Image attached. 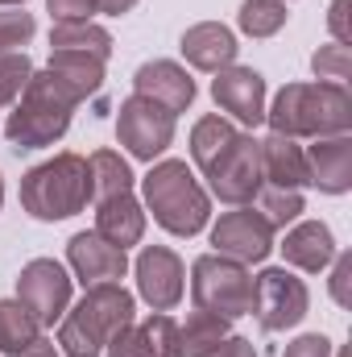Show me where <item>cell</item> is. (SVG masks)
Here are the masks:
<instances>
[{
    "label": "cell",
    "instance_id": "obj_1",
    "mask_svg": "<svg viewBox=\"0 0 352 357\" xmlns=\"http://www.w3.org/2000/svg\"><path fill=\"white\" fill-rule=\"evenodd\" d=\"M269 133L282 137H336L352 129V96L344 84H286L265 108Z\"/></svg>",
    "mask_w": 352,
    "mask_h": 357
},
{
    "label": "cell",
    "instance_id": "obj_2",
    "mask_svg": "<svg viewBox=\"0 0 352 357\" xmlns=\"http://www.w3.org/2000/svg\"><path fill=\"white\" fill-rule=\"evenodd\" d=\"M137 320V299L120 282H95L58 320V349L67 357H104L108 341Z\"/></svg>",
    "mask_w": 352,
    "mask_h": 357
},
{
    "label": "cell",
    "instance_id": "obj_3",
    "mask_svg": "<svg viewBox=\"0 0 352 357\" xmlns=\"http://www.w3.org/2000/svg\"><path fill=\"white\" fill-rule=\"evenodd\" d=\"M75 108H79V100L50 71H33L25 91L17 96L8 121H4V137L13 150H46L71 129Z\"/></svg>",
    "mask_w": 352,
    "mask_h": 357
},
{
    "label": "cell",
    "instance_id": "obj_4",
    "mask_svg": "<svg viewBox=\"0 0 352 357\" xmlns=\"http://www.w3.org/2000/svg\"><path fill=\"white\" fill-rule=\"evenodd\" d=\"M141 191H145V208L154 212V220L175 237H195L211 216V195L203 191V183L182 158L150 162Z\"/></svg>",
    "mask_w": 352,
    "mask_h": 357
},
{
    "label": "cell",
    "instance_id": "obj_5",
    "mask_svg": "<svg viewBox=\"0 0 352 357\" xmlns=\"http://www.w3.org/2000/svg\"><path fill=\"white\" fill-rule=\"evenodd\" d=\"M91 199V167L83 154H54L21 178V208L33 220H67Z\"/></svg>",
    "mask_w": 352,
    "mask_h": 357
},
{
    "label": "cell",
    "instance_id": "obj_6",
    "mask_svg": "<svg viewBox=\"0 0 352 357\" xmlns=\"http://www.w3.org/2000/svg\"><path fill=\"white\" fill-rule=\"evenodd\" d=\"M191 299L199 312L241 320L253 312V274H249V266H241L224 254H203L191 266Z\"/></svg>",
    "mask_w": 352,
    "mask_h": 357
},
{
    "label": "cell",
    "instance_id": "obj_7",
    "mask_svg": "<svg viewBox=\"0 0 352 357\" xmlns=\"http://www.w3.org/2000/svg\"><path fill=\"white\" fill-rule=\"evenodd\" d=\"M203 178H207V191L220 199V204H232V208H245L262 195L265 175H262V142L253 133H237L207 167H203Z\"/></svg>",
    "mask_w": 352,
    "mask_h": 357
},
{
    "label": "cell",
    "instance_id": "obj_8",
    "mask_svg": "<svg viewBox=\"0 0 352 357\" xmlns=\"http://www.w3.org/2000/svg\"><path fill=\"white\" fill-rule=\"evenodd\" d=\"M116 137L133 158L154 162L175 142V112H166L162 104H154L145 96H129V100H120V112H116Z\"/></svg>",
    "mask_w": 352,
    "mask_h": 357
},
{
    "label": "cell",
    "instance_id": "obj_9",
    "mask_svg": "<svg viewBox=\"0 0 352 357\" xmlns=\"http://www.w3.org/2000/svg\"><path fill=\"white\" fill-rule=\"evenodd\" d=\"M311 307V291L303 278H294L286 266H269L253 278V316L265 333L294 328Z\"/></svg>",
    "mask_w": 352,
    "mask_h": 357
},
{
    "label": "cell",
    "instance_id": "obj_10",
    "mask_svg": "<svg viewBox=\"0 0 352 357\" xmlns=\"http://www.w3.org/2000/svg\"><path fill=\"white\" fill-rule=\"evenodd\" d=\"M273 225L265 220L262 212H253L249 204L237 208V212H224L216 225H211V254H224L241 266H253L265 262L269 250H273Z\"/></svg>",
    "mask_w": 352,
    "mask_h": 357
},
{
    "label": "cell",
    "instance_id": "obj_11",
    "mask_svg": "<svg viewBox=\"0 0 352 357\" xmlns=\"http://www.w3.org/2000/svg\"><path fill=\"white\" fill-rule=\"evenodd\" d=\"M17 299L33 312V320H38L42 328H50V324L63 320L67 307H71V274L58 266L54 258H33V262L21 266Z\"/></svg>",
    "mask_w": 352,
    "mask_h": 357
},
{
    "label": "cell",
    "instance_id": "obj_12",
    "mask_svg": "<svg viewBox=\"0 0 352 357\" xmlns=\"http://www.w3.org/2000/svg\"><path fill=\"white\" fill-rule=\"evenodd\" d=\"M137 295L154 307V312H170L178 307V299H182V291H186V266H182V258H178L175 250H166V245H145L141 254H137Z\"/></svg>",
    "mask_w": 352,
    "mask_h": 357
},
{
    "label": "cell",
    "instance_id": "obj_13",
    "mask_svg": "<svg viewBox=\"0 0 352 357\" xmlns=\"http://www.w3.org/2000/svg\"><path fill=\"white\" fill-rule=\"evenodd\" d=\"M211 96H216V104H220L237 125H245V129H253V125L265 121V75L253 71V67H237V63H232V67L216 71Z\"/></svg>",
    "mask_w": 352,
    "mask_h": 357
},
{
    "label": "cell",
    "instance_id": "obj_14",
    "mask_svg": "<svg viewBox=\"0 0 352 357\" xmlns=\"http://www.w3.org/2000/svg\"><path fill=\"white\" fill-rule=\"evenodd\" d=\"M104 357H182V341H178L175 316L154 312L150 320L125 324V328L108 341Z\"/></svg>",
    "mask_w": 352,
    "mask_h": 357
},
{
    "label": "cell",
    "instance_id": "obj_15",
    "mask_svg": "<svg viewBox=\"0 0 352 357\" xmlns=\"http://www.w3.org/2000/svg\"><path fill=\"white\" fill-rule=\"evenodd\" d=\"M67 262L83 287H95V282H120L129 270V254L91 229V233H75L67 241Z\"/></svg>",
    "mask_w": 352,
    "mask_h": 357
},
{
    "label": "cell",
    "instance_id": "obj_16",
    "mask_svg": "<svg viewBox=\"0 0 352 357\" xmlns=\"http://www.w3.org/2000/svg\"><path fill=\"white\" fill-rule=\"evenodd\" d=\"M133 96H145L154 104H162L166 112H186L195 104V79L186 75V67H178L170 59H154L141 63L133 75Z\"/></svg>",
    "mask_w": 352,
    "mask_h": 357
},
{
    "label": "cell",
    "instance_id": "obj_17",
    "mask_svg": "<svg viewBox=\"0 0 352 357\" xmlns=\"http://www.w3.org/2000/svg\"><path fill=\"white\" fill-rule=\"evenodd\" d=\"M178 50H182V59H186L195 71L216 75V71H224V67L237 63V50H241V46H237V33H232L228 25H220V21H199V25H191V29L182 33Z\"/></svg>",
    "mask_w": 352,
    "mask_h": 357
},
{
    "label": "cell",
    "instance_id": "obj_18",
    "mask_svg": "<svg viewBox=\"0 0 352 357\" xmlns=\"http://www.w3.org/2000/svg\"><path fill=\"white\" fill-rule=\"evenodd\" d=\"M307 175L311 187H319L323 195H344L352 187V137H315V146L307 150Z\"/></svg>",
    "mask_w": 352,
    "mask_h": 357
},
{
    "label": "cell",
    "instance_id": "obj_19",
    "mask_svg": "<svg viewBox=\"0 0 352 357\" xmlns=\"http://www.w3.org/2000/svg\"><path fill=\"white\" fill-rule=\"evenodd\" d=\"M278 250L286 254V262L294 270L319 274V270L332 266V258H336V237H332V229L323 220H294Z\"/></svg>",
    "mask_w": 352,
    "mask_h": 357
},
{
    "label": "cell",
    "instance_id": "obj_20",
    "mask_svg": "<svg viewBox=\"0 0 352 357\" xmlns=\"http://www.w3.org/2000/svg\"><path fill=\"white\" fill-rule=\"evenodd\" d=\"M95 233L120 250L137 245L145 237V208L137 204L133 191L125 195H108V199H95Z\"/></svg>",
    "mask_w": 352,
    "mask_h": 357
},
{
    "label": "cell",
    "instance_id": "obj_21",
    "mask_svg": "<svg viewBox=\"0 0 352 357\" xmlns=\"http://www.w3.org/2000/svg\"><path fill=\"white\" fill-rule=\"evenodd\" d=\"M262 175H265V187H286V191L311 187V175H307V150H303L294 137L269 133V137L262 142Z\"/></svg>",
    "mask_w": 352,
    "mask_h": 357
},
{
    "label": "cell",
    "instance_id": "obj_22",
    "mask_svg": "<svg viewBox=\"0 0 352 357\" xmlns=\"http://www.w3.org/2000/svg\"><path fill=\"white\" fill-rule=\"evenodd\" d=\"M104 63L108 59H95V54H83V50H50L46 71L83 104L88 96L104 88Z\"/></svg>",
    "mask_w": 352,
    "mask_h": 357
},
{
    "label": "cell",
    "instance_id": "obj_23",
    "mask_svg": "<svg viewBox=\"0 0 352 357\" xmlns=\"http://www.w3.org/2000/svg\"><path fill=\"white\" fill-rule=\"evenodd\" d=\"M232 320H224V316H216V312H191L186 316V324H178V341H182V357H211L228 337H232V328H228Z\"/></svg>",
    "mask_w": 352,
    "mask_h": 357
},
{
    "label": "cell",
    "instance_id": "obj_24",
    "mask_svg": "<svg viewBox=\"0 0 352 357\" xmlns=\"http://www.w3.org/2000/svg\"><path fill=\"white\" fill-rule=\"evenodd\" d=\"M50 50H83L95 59L112 54V33L95 21H58L50 29Z\"/></svg>",
    "mask_w": 352,
    "mask_h": 357
},
{
    "label": "cell",
    "instance_id": "obj_25",
    "mask_svg": "<svg viewBox=\"0 0 352 357\" xmlns=\"http://www.w3.org/2000/svg\"><path fill=\"white\" fill-rule=\"evenodd\" d=\"M42 337V324L21 299H0V354H21Z\"/></svg>",
    "mask_w": 352,
    "mask_h": 357
},
{
    "label": "cell",
    "instance_id": "obj_26",
    "mask_svg": "<svg viewBox=\"0 0 352 357\" xmlns=\"http://www.w3.org/2000/svg\"><path fill=\"white\" fill-rule=\"evenodd\" d=\"M91 167V199H108V195H125L133 191V171L116 150H95L88 158Z\"/></svg>",
    "mask_w": 352,
    "mask_h": 357
},
{
    "label": "cell",
    "instance_id": "obj_27",
    "mask_svg": "<svg viewBox=\"0 0 352 357\" xmlns=\"http://www.w3.org/2000/svg\"><path fill=\"white\" fill-rule=\"evenodd\" d=\"M237 133H241V129H237L228 116H199L195 129H191V158H195V167L203 171Z\"/></svg>",
    "mask_w": 352,
    "mask_h": 357
},
{
    "label": "cell",
    "instance_id": "obj_28",
    "mask_svg": "<svg viewBox=\"0 0 352 357\" xmlns=\"http://www.w3.org/2000/svg\"><path fill=\"white\" fill-rule=\"evenodd\" d=\"M286 0H241V13H237V25L249 33V38H273L282 25H286Z\"/></svg>",
    "mask_w": 352,
    "mask_h": 357
},
{
    "label": "cell",
    "instance_id": "obj_29",
    "mask_svg": "<svg viewBox=\"0 0 352 357\" xmlns=\"http://www.w3.org/2000/svg\"><path fill=\"white\" fill-rule=\"evenodd\" d=\"M262 216L273 225V229H286V225H294L303 212H307V204H303V191H286V187H262Z\"/></svg>",
    "mask_w": 352,
    "mask_h": 357
},
{
    "label": "cell",
    "instance_id": "obj_30",
    "mask_svg": "<svg viewBox=\"0 0 352 357\" xmlns=\"http://www.w3.org/2000/svg\"><path fill=\"white\" fill-rule=\"evenodd\" d=\"M311 71H315V79H319V84H349L352 50H349V46H340V42L319 46V50L311 54Z\"/></svg>",
    "mask_w": 352,
    "mask_h": 357
},
{
    "label": "cell",
    "instance_id": "obj_31",
    "mask_svg": "<svg viewBox=\"0 0 352 357\" xmlns=\"http://www.w3.org/2000/svg\"><path fill=\"white\" fill-rule=\"evenodd\" d=\"M33 33H38L33 13H25V8H0V54H17L21 46H29Z\"/></svg>",
    "mask_w": 352,
    "mask_h": 357
},
{
    "label": "cell",
    "instance_id": "obj_32",
    "mask_svg": "<svg viewBox=\"0 0 352 357\" xmlns=\"http://www.w3.org/2000/svg\"><path fill=\"white\" fill-rule=\"evenodd\" d=\"M29 75H33V63H29L25 50L0 54V104H17V96L29 84Z\"/></svg>",
    "mask_w": 352,
    "mask_h": 357
},
{
    "label": "cell",
    "instance_id": "obj_33",
    "mask_svg": "<svg viewBox=\"0 0 352 357\" xmlns=\"http://www.w3.org/2000/svg\"><path fill=\"white\" fill-rule=\"evenodd\" d=\"M332 299L340 307H352V254L332 258Z\"/></svg>",
    "mask_w": 352,
    "mask_h": 357
},
{
    "label": "cell",
    "instance_id": "obj_34",
    "mask_svg": "<svg viewBox=\"0 0 352 357\" xmlns=\"http://www.w3.org/2000/svg\"><path fill=\"white\" fill-rule=\"evenodd\" d=\"M54 21H91V13H99V0H46Z\"/></svg>",
    "mask_w": 352,
    "mask_h": 357
},
{
    "label": "cell",
    "instance_id": "obj_35",
    "mask_svg": "<svg viewBox=\"0 0 352 357\" xmlns=\"http://www.w3.org/2000/svg\"><path fill=\"white\" fill-rule=\"evenodd\" d=\"M282 357H332V341H328V337H319V333H307V337L290 341Z\"/></svg>",
    "mask_w": 352,
    "mask_h": 357
},
{
    "label": "cell",
    "instance_id": "obj_36",
    "mask_svg": "<svg viewBox=\"0 0 352 357\" xmlns=\"http://www.w3.org/2000/svg\"><path fill=\"white\" fill-rule=\"evenodd\" d=\"M349 8H352V0H332V8H328V29H332V38H336L340 46H349V42H352Z\"/></svg>",
    "mask_w": 352,
    "mask_h": 357
},
{
    "label": "cell",
    "instance_id": "obj_37",
    "mask_svg": "<svg viewBox=\"0 0 352 357\" xmlns=\"http://www.w3.org/2000/svg\"><path fill=\"white\" fill-rule=\"evenodd\" d=\"M211 357H257V349H253V341H249V337H228V341H224Z\"/></svg>",
    "mask_w": 352,
    "mask_h": 357
},
{
    "label": "cell",
    "instance_id": "obj_38",
    "mask_svg": "<svg viewBox=\"0 0 352 357\" xmlns=\"http://www.w3.org/2000/svg\"><path fill=\"white\" fill-rule=\"evenodd\" d=\"M8 357H58V349H54V341H46V337H38L33 345H25L21 354H8Z\"/></svg>",
    "mask_w": 352,
    "mask_h": 357
},
{
    "label": "cell",
    "instance_id": "obj_39",
    "mask_svg": "<svg viewBox=\"0 0 352 357\" xmlns=\"http://www.w3.org/2000/svg\"><path fill=\"white\" fill-rule=\"evenodd\" d=\"M137 0H99V13H108V17H120V13H129Z\"/></svg>",
    "mask_w": 352,
    "mask_h": 357
},
{
    "label": "cell",
    "instance_id": "obj_40",
    "mask_svg": "<svg viewBox=\"0 0 352 357\" xmlns=\"http://www.w3.org/2000/svg\"><path fill=\"white\" fill-rule=\"evenodd\" d=\"M25 0H0V8H21Z\"/></svg>",
    "mask_w": 352,
    "mask_h": 357
},
{
    "label": "cell",
    "instance_id": "obj_41",
    "mask_svg": "<svg viewBox=\"0 0 352 357\" xmlns=\"http://www.w3.org/2000/svg\"><path fill=\"white\" fill-rule=\"evenodd\" d=\"M0 204H4V178H0Z\"/></svg>",
    "mask_w": 352,
    "mask_h": 357
},
{
    "label": "cell",
    "instance_id": "obj_42",
    "mask_svg": "<svg viewBox=\"0 0 352 357\" xmlns=\"http://www.w3.org/2000/svg\"><path fill=\"white\" fill-rule=\"evenodd\" d=\"M336 357H344V354H336Z\"/></svg>",
    "mask_w": 352,
    "mask_h": 357
}]
</instances>
